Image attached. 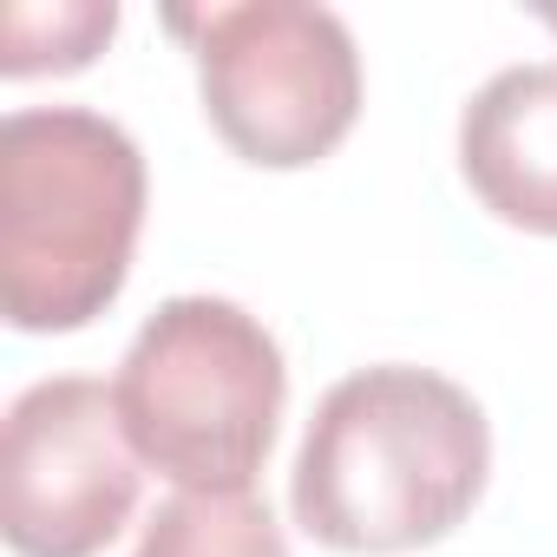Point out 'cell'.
Returning a JSON list of instances; mask_svg holds the SVG:
<instances>
[{
  "instance_id": "cell-1",
  "label": "cell",
  "mask_w": 557,
  "mask_h": 557,
  "mask_svg": "<svg viewBox=\"0 0 557 557\" xmlns=\"http://www.w3.org/2000/svg\"><path fill=\"white\" fill-rule=\"evenodd\" d=\"M492 472L479 400L407 361L335 381L302 433L289 505L296 524L348 557H400L453 537Z\"/></svg>"
},
{
  "instance_id": "cell-2",
  "label": "cell",
  "mask_w": 557,
  "mask_h": 557,
  "mask_svg": "<svg viewBox=\"0 0 557 557\" xmlns=\"http://www.w3.org/2000/svg\"><path fill=\"white\" fill-rule=\"evenodd\" d=\"M145 230V158L86 106H27L0 125V309L21 335L99 322Z\"/></svg>"
},
{
  "instance_id": "cell-3",
  "label": "cell",
  "mask_w": 557,
  "mask_h": 557,
  "mask_svg": "<svg viewBox=\"0 0 557 557\" xmlns=\"http://www.w3.org/2000/svg\"><path fill=\"white\" fill-rule=\"evenodd\" d=\"M119 426L184 492H249L289 400L275 335L230 296H171L119 361Z\"/></svg>"
},
{
  "instance_id": "cell-4",
  "label": "cell",
  "mask_w": 557,
  "mask_h": 557,
  "mask_svg": "<svg viewBox=\"0 0 557 557\" xmlns=\"http://www.w3.org/2000/svg\"><path fill=\"white\" fill-rule=\"evenodd\" d=\"M190 40L203 119L262 171L322 164L361 119V53L342 14L309 0H236L164 21Z\"/></svg>"
},
{
  "instance_id": "cell-5",
  "label": "cell",
  "mask_w": 557,
  "mask_h": 557,
  "mask_svg": "<svg viewBox=\"0 0 557 557\" xmlns=\"http://www.w3.org/2000/svg\"><path fill=\"white\" fill-rule=\"evenodd\" d=\"M138 511V453L112 387L34 381L0 433V531L21 557H99Z\"/></svg>"
},
{
  "instance_id": "cell-6",
  "label": "cell",
  "mask_w": 557,
  "mask_h": 557,
  "mask_svg": "<svg viewBox=\"0 0 557 557\" xmlns=\"http://www.w3.org/2000/svg\"><path fill=\"white\" fill-rule=\"evenodd\" d=\"M472 197L531 236H557V66H505L459 112Z\"/></svg>"
},
{
  "instance_id": "cell-7",
  "label": "cell",
  "mask_w": 557,
  "mask_h": 557,
  "mask_svg": "<svg viewBox=\"0 0 557 557\" xmlns=\"http://www.w3.org/2000/svg\"><path fill=\"white\" fill-rule=\"evenodd\" d=\"M132 557H289V537L256 492H177L151 511Z\"/></svg>"
},
{
  "instance_id": "cell-8",
  "label": "cell",
  "mask_w": 557,
  "mask_h": 557,
  "mask_svg": "<svg viewBox=\"0 0 557 557\" xmlns=\"http://www.w3.org/2000/svg\"><path fill=\"white\" fill-rule=\"evenodd\" d=\"M119 34L112 0H60V8H21L0 14V79H40V73H79L106 53Z\"/></svg>"
},
{
  "instance_id": "cell-9",
  "label": "cell",
  "mask_w": 557,
  "mask_h": 557,
  "mask_svg": "<svg viewBox=\"0 0 557 557\" xmlns=\"http://www.w3.org/2000/svg\"><path fill=\"white\" fill-rule=\"evenodd\" d=\"M537 21H544V27H550V34H557V8H537Z\"/></svg>"
}]
</instances>
